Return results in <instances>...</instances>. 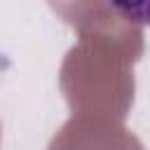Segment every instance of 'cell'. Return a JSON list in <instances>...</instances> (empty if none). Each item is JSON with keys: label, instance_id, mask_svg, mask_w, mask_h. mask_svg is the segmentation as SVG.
Returning a JSON list of instances; mask_svg holds the SVG:
<instances>
[{"label": "cell", "instance_id": "6da1fadb", "mask_svg": "<svg viewBox=\"0 0 150 150\" xmlns=\"http://www.w3.org/2000/svg\"><path fill=\"white\" fill-rule=\"evenodd\" d=\"M117 14L138 26H150V0H108Z\"/></svg>", "mask_w": 150, "mask_h": 150}]
</instances>
